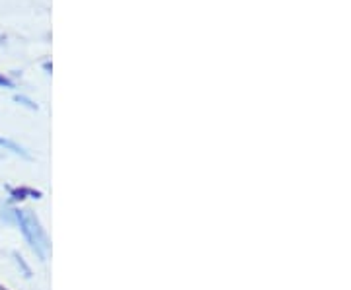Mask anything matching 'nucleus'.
<instances>
[{
	"label": "nucleus",
	"instance_id": "obj_1",
	"mask_svg": "<svg viewBox=\"0 0 351 290\" xmlns=\"http://www.w3.org/2000/svg\"><path fill=\"white\" fill-rule=\"evenodd\" d=\"M10 216L12 220L18 224L20 232L24 234L25 241L29 243L32 252L36 253L39 257V261H47L49 257L51 243L47 238V232L43 230L39 218L32 211H25V209H10Z\"/></svg>",
	"mask_w": 351,
	"mask_h": 290
},
{
	"label": "nucleus",
	"instance_id": "obj_2",
	"mask_svg": "<svg viewBox=\"0 0 351 290\" xmlns=\"http://www.w3.org/2000/svg\"><path fill=\"white\" fill-rule=\"evenodd\" d=\"M10 191V197H12V201H24V199H41L43 197V193L41 191L32 189V187H8Z\"/></svg>",
	"mask_w": 351,
	"mask_h": 290
},
{
	"label": "nucleus",
	"instance_id": "obj_3",
	"mask_svg": "<svg viewBox=\"0 0 351 290\" xmlns=\"http://www.w3.org/2000/svg\"><path fill=\"white\" fill-rule=\"evenodd\" d=\"M0 146H2V148H6V150L14 152V154H20V156H22V158H25V160H29V158H32V156H29V154H27V152H25L22 146H20V144H16V142L10 139H4V137H0Z\"/></svg>",
	"mask_w": 351,
	"mask_h": 290
},
{
	"label": "nucleus",
	"instance_id": "obj_4",
	"mask_svg": "<svg viewBox=\"0 0 351 290\" xmlns=\"http://www.w3.org/2000/svg\"><path fill=\"white\" fill-rule=\"evenodd\" d=\"M12 255H14V259H16V263H18V265H20V267H22V269H24L25 277H32V269H29V267L25 265L24 257H22V255H20V253H16V252H14Z\"/></svg>",
	"mask_w": 351,
	"mask_h": 290
},
{
	"label": "nucleus",
	"instance_id": "obj_5",
	"mask_svg": "<svg viewBox=\"0 0 351 290\" xmlns=\"http://www.w3.org/2000/svg\"><path fill=\"white\" fill-rule=\"evenodd\" d=\"M0 88H14V82L8 76L0 75Z\"/></svg>",
	"mask_w": 351,
	"mask_h": 290
},
{
	"label": "nucleus",
	"instance_id": "obj_6",
	"mask_svg": "<svg viewBox=\"0 0 351 290\" xmlns=\"http://www.w3.org/2000/svg\"><path fill=\"white\" fill-rule=\"evenodd\" d=\"M14 100H16V101H22L24 105H27V107H32V109H38V105H36V103H32V101L25 100V98H22V96H16Z\"/></svg>",
	"mask_w": 351,
	"mask_h": 290
},
{
	"label": "nucleus",
	"instance_id": "obj_7",
	"mask_svg": "<svg viewBox=\"0 0 351 290\" xmlns=\"http://www.w3.org/2000/svg\"><path fill=\"white\" fill-rule=\"evenodd\" d=\"M0 290H10V289H8V287H4V285L0 282Z\"/></svg>",
	"mask_w": 351,
	"mask_h": 290
}]
</instances>
